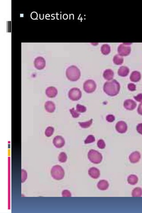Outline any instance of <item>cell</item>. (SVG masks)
I'll return each mask as SVG.
<instances>
[{"mask_svg": "<svg viewBox=\"0 0 142 213\" xmlns=\"http://www.w3.org/2000/svg\"><path fill=\"white\" fill-rule=\"evenodd\" d=\"M45 60L42 57H37L35 58L34 61V67L36 69L39 70H41L44 69L46 67Z\"/></svg>", "mask_w": 142, "mask_h": 213, "instance_id": "obj_8", "label": "cell"}, {"mask_svg": "<svg viewBox=\"0 0 142 213\" xmlns=\"http://www.w3.org/2000/svg\"><path fill=\"white\" fill-rule=\"evenodd\" d=\"M124 108L129 111H132L136 108L137 106L136 102L131 99H128L125 100L123 103Z\"/></svg>", "mask_w": 142, "mask_h": 213, "instance_id": "obj_11", "label": "cell"}, {"mask_svg": "<svg viewBox=\"0 0 142 213\" xmlns=\"http://www.w3.org/2000/svg\"><path fill=\"white\" fill-rule=\"evenodd\" d=\"M58 161L61 163H65L66 162L67 159V155L64 152H62L58 156Z\"/></svg>", "mask_w": 142, "mask_h": 213, "instance_id": "obj_26", "label": "cell"}, {"mask_svg": "<svg viewBox=\"0 0 142 213\" xmlns=\"http://www.w3.org/2000/svg\"><path fill=\"white\" fill-rule=\"evenodd\" d=\"M137 132L142 135V123H140L137 125L136 127Z\"/></svg>", "mask_w": 142, "mask_h": 213, "instance_id": "obj_36", "label": "cell"}, {"mask_svg": "<svg viewBox=\"0 0 142 213\" xmlns=\"http://www.w3.org/2000/svg\"><path fill=\"white\" fill-rule=\"evenodd\" d=\"M97 146L100 149H104L106 147V144L103 140L100 139L97 142Z\"/></svg>", "mask_w": 142, "mask_h": 213, "instance_id": "obj_30", "label": "cell"}, {"mask_svg": "<svg viewBox=\"0 0 142 213\" xmlns=\"http://www.w3.org/2000/svg\"><path fill=\"white\" fill-rule=\"evenodd\" d=\"M130 70L127 67L122 66L119 69L118 74L121 77H126L129 74Z\"/></svg>", "mask_w": 142, "mask_h": 213, "instance_id": "obj_19", "label": "cell"}, {"mask_svg": "<svg viewBox=\"0 0 142 213\" xmlns=\"http://www.w3.org/2000/svg\"><path fill=\"white\" fill-rule=\"evenodd\" d=\"M141 158V154L138 151H135L129 156V159L131 163L135 164L138 162Z\"/></svg>", "mask_w": 142, "mask_h": 213, "instance_id": "obj_12", "label": "cell"}, {"mask_svg": "<svg viewBox=\"0 0 142 213\" xmlns=\"http://www.w3.org/2000/svg\"><path fill=\"white\" fill-rule=\"evenodd\" d=\"M82 94L80 89L74 87L70 90L68 93V96L70 99L73 101H78L82 97Z\"/></svg>", "mask_w": 142, "mask_h": 213, "instance_id": "obj_7", "label": "cell"}, {"mask_svg": "<svg viewBox=\"0 0 142 213\" xmlns=\"http://www.w3.org/2000/svg\"><path fill=\"white\" fill-rule=\"evenodd\" d=\"M123 61L124 59L122 56H120L119 54H116L113 58V62L117 65H122L123 63Z\"/></svg>", "mask_w": 142, "mask_h": 213, "instance_id": "obj_22", "label": "cell"}, {"mask_svg": "<svg viewBox=\"0 0 142 213\" xmlns=\"http://www.w3.org/2000/svg\"><path fill=\"white\" fill-rule=\"evenodd\" d=\"M62 196L63 197H70L71 194L70 191L68 190H64L62 191Z\"/></svg>", "mask_w": 142, "mask_h": 213, "instance_id": "obj_33", "label": "cell"}, {"mask_svg": "<svg viewBox=\"0 0 142 213\" xmlns=\"http://www.w3.org/2000/svg\"><path fill=\"white\" fill-rule=\"evenodd\" d=\"M93 123V119H90L89 121L84 122H78L79 125L81 128H87L90 127L92 125Z\"/></svg>", "mask_w": 142, "mask_h": 213, "instance_id": "obj_24", "label": "cell"}, {"mask_svg": "<svg viewBox=\"0 0 142 213\" xmlns=\"http://www.w3.org/2000/svg\"><path fill=\"white\" fill-rule=\"evenodd\" d=\"M101 51L104 55H108L111 52V47L108 44H104L101 46Z\"/></svg>", "mask_w": 142, "mask_h": 213, "instance_id": "obj_23", "label": "cell"}, {"mask_svg": "<svg viewBox=\"0 0 142 213\" xmlns=\"http://www.w3.org/2000/svg\"><path fill=\"white\" fill-rule=\"evenodd\" d=\"M115 129L119 133L121 134L125 133L127 130V124L124 121H119L115 125Z\"/></svg>", "mask_w": 142, "mask_h": 213, "instance_id": "obj_9", "label": "cell"}, {"mask_svg": "<svg viewBox=\"0 0 142 213\" xmlns=\"http://www.w3.org/2000/svg\"><path fill=\"white\" fill-rule=\"evenodd\" d=\"M95 141V139L94 136L93 135H89L87 136V138L84 141V143L85 144H90V143H93Z\"/></svg>", "mask_w": 142, "mask_h": 213, "instance_id": "obj_27", "label": "cell"}, {"mask_svg": "<svg viewBox=\"0 0 142 213\" xmlns=\"http://www.w3.org/2000/svg\"><path fill=\"white\" fill-rule=\"evenodd\" d=\"M138 177L136 175L131 174L127 178V182L131 185H135L138 181Z\"/></svg>", "mask_w": 142, "mask_h": 213, "instance_id": "obj_20", "label": "cell"}, {"mask_svg": "<svg viewBox=\"0 0 142 213\" xmlns=\"http://www.w3.org/2000/svg\"><path fill=\"white\" fill-rule=\"evenodd\" d=\"M96 84L94 80L89 79L86 80L83 84L84 91L87 93H93L96 89Z\"/></svg>", "mask_w": 142, "mask_h": 213, "instance_id": "obj_6", "label": "cell"}, {"mask_svg": "<svg viewBox=\"0 0 142 213\" xmlns=\"http://www.w3.org/2000/svg\"><path fill=\"white\" fill-rule=\"evenodd\" d=\"M54 131V129L53 127H52L51 126L48 127L46 129L45 132V134L46 136L48 137H50L53 134Z\"/></svg>", "mask_w": 142, "mask_h": 213, "instance_id": "obj_25", "label": "cell"}, {"mask_svg": "<svg viewBox=\"0 0 142 213\" xmlns=\"http://www.w3.org/2000/svg\"><path fill=\"white\" fill-rule=\"evenodd\" d=\"M66 76L69 80L72 82H75L80 78L81 72L77 67L71 66L66 70Z\"/></svg>", "mask_w": 142, "mask_h": 213, "instance_id": "obj_2", "label": "cell"}, {"mask_svg": "<svg viewBox=\"0 0 142 213\" xmlns=\"http://www.w3.org/2000/svg\"><path fill=\"white\" fill-rule=\"evenodd\" d=\"M70 113H71V115H72V117L74 118H77L79 117L80 116V114L78 113V112L77 111V110H75L74 108H71L70 110Z\"/></svg>", "mask_w": 142, "mask_h": 213, "instance_id": "obj_29", "label": "cell"}, {"mask_svg": "<svg viewBox=\"0 0 142 213\" xmlns=\"http://www.w3.org/2000/svg\"><path fill=\"white\" fill-rule=\"evenodd\" d=\"M131 43H122L118 48L119 54L121 56H127L131 52V47L129 45Z\"/></svg>", "mask_w": 142, "mask_h": 213, "instance_id": "obj_5", "label": "cell"}, {"mask_svg": "<svg viewBox=\"0 0 142 213\" xmlns=\"http://www.w3.org/2000/svg\"><path fill=\"white\" fill-rule=\"evenodd\" d=\"M141 74L138 71H133L130 77L131 81L133 82H138L141 79Z\"/></svg>", "mask_w": 142, "mask_h": 213, "instance_id": "obj_16", "label": "cell"}, {"mask_svg": "<svg viewBox=\"0 0 142 213\" xmlns=\"http://www.w3.org/2000/svg\"><path fill=\"white\" fill-rule=\"evenodd\" d=\"M51 175L54 179L56 180H61L64 178L65 171L60 165H55L52 167L51 169Z\"/></svg>", "mask_w": 142, "mask_h": 213, "instance_id": "obj_4", "label": "cell"}, {"mask_svg": "<svg viewBox=\"0 0 142 213\" xmlns=\"http://www.w3.org/2000/svg\"><path fill=\"white\" fill-rule=\"evenodd\" d=\"M114 76V73L111 69H107L103 73V76L106 80L110 81L112 80Z\"/></svg>", "mask_w": 142, "mask_h": 213, "instance_id": "obj_18", "label": "cell"}, {"mask_svg": "<svg viewBox=\"0 0 142 213\" xmlns=\"http://www.w3.org/2000/svg\"><path fill=\"white\" fill-rule=\"evenodd\" d=\"M76 110L80 113H84L86 111V108L83 105L78 104L76 105Z\"/></svg>", "mask_w": 142, "mask_h": 213, "instance_id": "obj_28", "label": "cell"}, {"mask_svg": "<svg viewBox=\"0 0 142 213\" xmlns=\"http://www.w3.org/2000/svg\"><path fill=\"white\" fill-rule=\"evenodd\" d=\"M88 158L90 162L94 164H98L102 161V156L101 153L94 149H91L88 153Z\"/></svg>", "mask_w": 142, "mask_h": 213, "instance_id": "obj_3", "label": "cell"}, {"mask_svg": "<svg viewBox=\"0 0 142 213\" xmlns=\"http://www.w3.org/2000/svg\"><path fill=\"white\" fill-rule=\"evenodd\" d=\"M53 142L55 147L58 148H62L65 144V140L62 136H55Z\"/></svg>", "mask_w": 142, "mask_h": 213, "instance_id": "obj_10", "label": "cell"}, {"mask_svg": "<svg viewBox=\"0 0 142 213\" xmlns=\"http://www.w3.org/2000/svg\"><path fill=\"white\" fill-rule=\"evenodd\" d=\"M115 118L114 116L111 115V114L108 115L106 117V120H107V122H110V123L114 122L115 120Z\"/></svg>", "mask_w": 142, "mask_h": 213, "instance_id": "obj_32", "label": "cell"}, {"mask_svg": "<svg viewBox=\"0 0 142 213\" xmlns=\"http://www.w3.org/2000/svg\"><path fill=\"white\" fill-rule=\"evenodd\" d=\"M127 87H128V89H129V91H135L136 90V86L134 83H129L128 84Z\"/></svg>", "mask_w": 142, "mask_h": 213, "instance_id": "obj_34", "label": "cell"}, {"mask_svg": "<svg viewBox=\"0 0 142 213\" xmlns=\"http://www.w3.org/2000/svg\"><path fill=\"white\" fill-rule=\"evenodd\" d=\"M133 197H140L142 196V189L140 187H136L133 189L131 193Z\"/></svg>", "mask_w": 142, "mask_h": 213, "instance_id": "obj_21", "label": "cell"}, {"mask_svg": "<svg viewBox=\"0 0 142 213\" xmlns=\"http://www.w3.org/2000/svg\"><path fill=\"white\" fill-rule=\"evenodd\" d=\"M45 108L47 112L53 113L55 111V105L53 102L51 101H48L45 104Z\"/></svg>", "mask_w": 142, "mask_h": 213, "instance_id": "obj_15", "label": "cell"}, {"mask_svg": "<svg viewBox=\"0 0 142 213\" xmlns=\"http://www.w3.org/2000/svg\"><path fill=\"white\" fill-rule=\"evenodd\" d=\"M137 112L139 115L142 116V102H141V103L139 105L138 109H137Z\"/></svg>", "mask_w": 142, "mask_h": 213, "instance_id": "obj_37", "label": "cell"}, {"mask_svg": "<svg viewBox=\"0 0 142 213\" xmlns=\"http://www.w3.org/2000/svg\"><path fill=\"white\" fill-rule=\"evenodd\" d=\"M135 100L139 102H142V93L139 94L138 95L134 97Z\"/></svg>", "mask_w": 142, "mask_h": 213, "instance_id": "obj_35", "label": "cell"}, {"mask_svg": "<svg viewBox=\"0 0 142 213\" xmlns=\"http://www.w3.org/2000/svg\"><path fill=\"white\" fill-rule=\"evenodd\" d=\"M120 86L117 80L113 79L105 83L103 86V91L107 95L110 96H116L119 93Z\"/></svg>", "mask_w": 142, "mask_h": 213, "instance_id": "obj_1", "label": "cell"}, {"mask_svg": "<svg viewBox=\"0 0 142 213\" xmlns=\"http://www.w3.org/2000/svg\"><path fill=\"white\" fill-rule=\"evenodd\" d=\"M46 94L49 98H54L57 95V89L54 87H50L46 90Z\"/></svg>", "mask_w": 142, "mask_h": 213, "instance_id": "obj_14", "label": "cell"}, {"mask_svg": "<svg viewBox=\"0 0 142 213\" xmlns=\"http://www.w3.org/2000/svg\"><path fill=\"white\" fill-rule=\"evenodd\" d=\"M27 178V173L25 170H21V182L22 183L25 182Z\"/></svg>", "mask_w": 142, "mask_h": 213, "instance_id": "obj_31", "label": "cell"}, {"mask_svg": "<svg viewBox=\"0 0 142 213\" xmlns=\"http://www.w3.org/2000/svg\"><path fill=\"white\" fill-rule=\"evenodd\" d=\"M88 174L93 179H98L100 176V172L98 169L91 167L88 170Z\"/></svg>", "mask_w": 142, "mask_h": 213, "instance_id": "obj_13", "label": "cell"}, {"mask_svg": "<svg viewBox=\"0 0 142 213\" xmlns=\"http://www.w3.org/2000/svg\"><path fill=\"white\" fill-rule=\"evenodd\" d=\"M109 183L105 180H100L97 184V187L101 190H107L109 188Z\"/></svg>", "mask_w": 142, "mask_h": 213, "instance_id": "obj_17", "label": "cell"}]
</instances>
